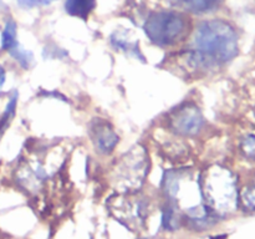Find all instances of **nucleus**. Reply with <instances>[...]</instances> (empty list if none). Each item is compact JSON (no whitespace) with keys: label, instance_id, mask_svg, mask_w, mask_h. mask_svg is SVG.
I'll return each mask as SVG.
<instances>
[{"label":"nucleus","instance_id":"f257e3e1","mask_svg":"<svg viewBox=\"0 0 255 239\" xmlns=\"http://www.w3.org/2000/svg\"><path fill=\"white\" fill-rule=\"evenodd\" d=\"M192 46L218 67L238 55L239 37L233 25L226 20H206L197 26Z\"/></svg>","mask_w":255,"mask_h":239},{"label":"nucleus","instance_id":"f03ea898","mask_svg":"<svg viewBox=\"0 0 255 239\" xmlns=\"http://www.w3.org/2000/svg\"><path fill=\"white\" fill-rule=\"evenodd\" d=\"M203 203L217 217L227 216L238 207V187L233 172L223 166L208 167L199 173Z\"/></svg>","mask_w":255,"mask_h":239},{"label":"nucleus","instance_id":"7ed1b4c3","mask_svg":"<svg viewBox=\"0 0 255 239\" xmlns=\"http://www.w3.org/2000/svg\"><path fill=\"white\" fill-rule=\"evenodd\" d=\"M149 157L142 144H136L122 154L110 171L109 179L117 193L137 192L149 172Z\"/></svg>","mask_w":255,"mask_h":239},{"label":"nucleus","instance_id":"20e7f679","mask_svg":"<svg viewBox=\"0 0 255 239\" xmlns=\"http://www.w3.org/2000/svg\"><path fill=\"white\" fill-rule=\"evenodd\" d=\"M191 19L177 10H161L147 16L143 30L152 44L171 47L181 44L191 32Z\"/></svg>","mask_w":255,"mask_h":239},{"label":"nucleus","instance_id":"39448f33","mask_svg":"<svg viewBox=\"0 0 255 239\" xmlns=\"http://www.w3.org/2000/svg\"><path fill=\"white\" fill-rule=\"evenodd\" d=\"M110 213L132 232L143 231L149 214V199L137 192L117 193L107 201Z\"/></svg>","mask_w":255,"mask_h":239},{"label":"nucleus","instance_id":"423d86ee","mask_svg":"<svg viewBox=\"0 0 255 239\" xmlns=\"http://www.w3.org/2000/svg\"><path fill=\"white\" fill-rule=\"evenodd\" d=\"M206 121L202 110L194 102H184L167 116V127L181 137H196L203 129Z\"/></svg>","mask_w":255,"mask_h":239},{"label":"nucleus","instance_id":"0eeeda50","mask_svg":"<svg viewBox=\"0 0 255 239\" xmlns=\"http://www.w3.org/2000/svg\"><path fill=\"white\" fill-rule=\"evenodd\" d=\"M167 64L169 69L176 70V74L184 77H199L209 70L216 69L212 62L194 49L177 52L167 60Z\"/></svg>","mask_w":255,"mask_h":239},{"label":"nucleus","instance_id":"6e6552de","mask_svg":"<svg viewBox=\"0 0 255 239\" xmlns=\"http://www.w3.org/2000/svg\"><path fill=\"white\" fill-rule=\"evenodd\" d=\"M89 134L96 151L102 154H110L111 152H114L120 141L111 123L101 119L95 120L90 124Z\"/></svg>","mask_w":255,"mask_h":239},{"label":"nucleus","instance_id":"1a4fd4ad","mask_svg":"<svg viewBox=\"0 0 255 239\" xmlns=\"http://www.w3.org/2000/svg\"><path fill=\"white\" fill-rule=\"evenodd\" d=\"M169 4L178 9L194 14H206L219 7L223 0H167Z\"/></svg>","mask_w":255,"mask_h":239},{"label":"nucleus","instance_id":"9d476101","mask_svg":"<svg viewBox=\"0 0 255 239\" xmlns=\"http://www.w3.org/2000/svg\"><path fill=\"white\" fill-rule=\"evenodd\" d=\"M96 0H66L65 9L72 16L87 20L92 10L95 9Z\"/></svg>","mask_w":255,"mask_h":239},{"label":"nucleus","instance_id":"9b49d317","mask_svg":"<svg viewBox=\"0 0 255 239\" xmlns=\"http://www.w3.org/2000/svg\"><path fill=\"white\" fill-rule=\"evenodd\" d=\"M182 221L183 219H182L181 211L173 204L167 202L166 206L163 207V211H162V227L166 231H177L181 227Z\"/></svg>","mask_w":255,"mask_h":239},{"label":"nucleus","instance_id":"f8f14e48","mask_svg":"<svg viewBox=\"0 0 255 239\" xmlns=\"http://www.w3.org/2000/svg\"><path fill=\"white\" fill-rule=\"evenodd\" d=\"M111 44L114 45L115 49L121 50V51L129 52V54H133L136 57H141V59H143V56H142L141 52H139L138 46H137V42H133L131 41V40L126 39L125 35L115 32V34L111 36Z\"/></svg>","mask_w":255,"mask_h":239},{"label":"nucleus","instance_id":"ddd939ff","mask_svg":"<svg viewBox=\"0 0 255 239\" xmlns=\"http://www.w3.org/2000/svg\"><path fill=\"white\" fill-rule=\"evenodd\" d=\"M17 31H16V24L14 20H9L5 24L4 30L1 34V47L5 51H10L12 47L16 46L17 42Z\"/></svg>","mask_w":255,"mask_h":239},{"label":"nucleus","instance_id":"4468645a","mask_svg":"<svg viewBox=\"0 0 255 239\" xmlns=\"http://www.w3.org/2000/svg\"><path fill=\"white\" fill-rule=\"evenodd\" d=\"M9 52L10 55L14 57V60H16V61L19 62V65L22 69L27 70L31 66L32 62H34V55H32V52L30 51V50L21 47L19 44L15 47H12Z\"/></svg>","mask_w":255,"mask_h":239},{"label":"nucleus","instance_id":"2eb2a0df","mask_svg":"<svg viewBox=\"0 0 255 239\" xmlns=\"http://www.w3.org/2000/svg\"><path fill=\"white\" fill-rule=\"evenodd\" d=\"M16 105H17V92H14V95L10 97L9 102H7L6 109H5L1 119H0V132L4 131V129L6 128L9 122L11 121V119L14 117L15 110H16Z\"/></svg>","mask_w":255,"mask_h":239},{"label":"nucleus","instance_id":"dca6fc26","mask_svg":"<svg viewBox=\"0 0 255 239\" xmlns=\"http://www.w3.org/2000/svg\"><path fill=\"white\" fill-rule=\"evenodd\" d=\"M241 151L246 157L251 159H255V136L248 134L244 137L241 142Z\"/></svg>","mask_w":255,"mask_h":239},{"label":"nucleus","instance_id":"f3484780","mask_svg":"<svg viewBox=\"0 0 255 239\" xmlns=\"http://www.w3.org/2000/svg\"><path fill=\"white\" fill-rule=\"evenodd\" d=\"M241 201L247 209L255 211V186L248 187L242 192Z\"/></svg>","mask_w":255,"mask_h":239},{"label":"nucleus","instance_id":"a211bd4d","mask_svg":"<svg viewBox=\"0 0 255 239\" xmlns=\"http://www.w3.org/2000/svg\"><path fill=\"white\" fill-rule=\"evenodd\" d=\"M19 5L22 7H34V6H41V5H47L45 0H16Z\"/></svg>","mask_w":255,"mask_h":239},{"label":"nucleus","instance_id":"6ab92c4d","mask_svg":"<svg viewBox=\"0 0 255 239\" xmlns=\"http://www.w3.org/2000/svg\"><path fill=\"white\" fill-rule=\"evenodd\" d=\"M5 84V70L2 69V66L0 65V90L2 89Z\"/></svg>","mask_w":255,"mask_h":239},{"label":"nucleus","instance_id":"aec40b11","mask_svg":"<svg viewBox=\"0 0 255 239\" xmlns=\"http://www.w3.org/2000/svg\"><path fill=\"white\" fill-rule=\"evenodd\" d=\"M144 239H156V238H144Z\"/></svg>","mask_w":255,"mask_h":239}]
</instances>
